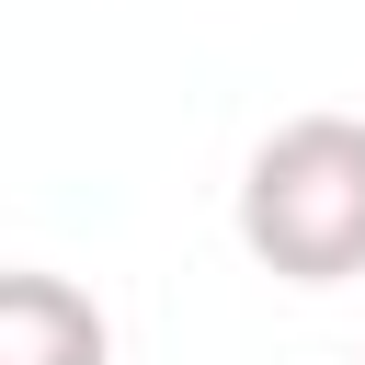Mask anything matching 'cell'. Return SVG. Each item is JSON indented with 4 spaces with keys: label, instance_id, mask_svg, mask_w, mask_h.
<instances>
[{
    "label": "cell",
    "instance_id": "2",
    "mask_svg": "<svg viewBox=\"0 0 365 365\" xmlns=\"http://www.w3.org/2000/svg\"><path fill=\"white\" fill-rule=\"evenodd\" d=\"M0 365H114V331L68 274L23 262V274H0Z\"/></svg>",
    "mask_w": 365,
    "mask_h": 365
},
{
    "label": "cell",
    "instance_id": "1",
    "mask_svg": "<svg viewBox=\"0 0 365 365\" xmlns=\"http://www.w3.org/2000/svg\"><path fill=\"white\" fill-rule=\"evenodd\" d=\"M240 251L285 285L365 274V114H285L240 171Z\"/></svg>",
    "mask_w": 365,
    "mask_h": 365
}]
</instances>
